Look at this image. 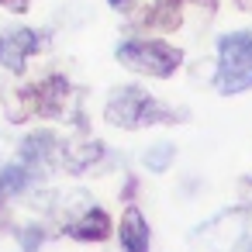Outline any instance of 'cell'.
Instances as JSON below:
<instances>
[{
    "label": "cell",
    "instance_id": "1",
    "mask_svg": "<svg viewBox=\"0 0 252 252\" xmlns=\"http://www.w3.org/2000/svg\"><path fill=\"white\" fill-rule=\"evenodd\" d=\"M73 104V83L63 73H49L38 83L7 90L4 97V114L7 121L21 125L28 118H66Z\"/></svg>",
    "mask_w": 252,
    "mask_h": 252
},
{
    "label": "cell",
    "instance_id": "2",
    "mask_svg": "<svg viewBox=\"0 0 252 252\" xmlns=\"http://www.w3.org/2000/svg\"><path fill=\"white\" fill-rule=\"evenodd\" d=\"M183 111L162 104L159 97H152L149 90L128 83V87H114L107 104H104V121L111 128H125V131H138V128H152V125H180Z\"/></svg>",
    "mask_w": 252,
    "mask_h": 252
},
{
    "label": "cell",
    "instance_id": "3",
    "mask_svg": "<svg viewBox=\"0 0 252 252\" xmlns=\"http://www.w3.org/2000/svg\"><path fill=\"white\" fill-rule=\"evenodd\" d=\"M214 90L221 97H235L252 90V32H228L218 38V63H214Z\"/></svg>",
    "mask_w": 252,
    "mask_h": 252
},
{
    "label": "cell",
    "instance_id": "4",
    "mask_svg": "<svg viewBox=\"0 0 252 252\" xmlns=\"http://www.w3.org/2000/svg\"><path fill=\"white\" fill-rule=\"evenodd\" d=\"M114 59L125 69L142 73V76H156V80H169L183 66V52L162 38H125V42H118Z\"/></svg>",
    "mask_w": 252,
    "mask_h": 252
},
{
    "label": "cell",
    "instance_id": "5",
    "mask_svg": "<svg viewBox=\"0 0 252 252\" xmlns=\"http://www.w3.org/2000/svg\"><path fill=\"white\" fill-rule=\"evenodd\" d=\"M245 235H249V211L231 204L190 231V249L193 252H235Z\"/></svg>",
    "mask_w": 252,
    "mask_h": 252
},
{
    "label": "cell",
    "instance_id": "6",
    "mask_svg": "<svg viewBox=\"0 0 252 252\" xmlns=\"http://www.w3.org/2000/svg\"><path fill=\"white\" fill-rule=\"evenodd\" d=\"M49 49V32L38 28H7L0 32V66L21 76L28 69V59Z\"/></svg>",
    "mask_w": 252,
    "mask_h": 252
},
{
    "label": "cell",
    "instance_id": "7",
    "mask_svg": "<svg viewBox=\"0 0 252 252\" xmlns=\"http://www.w3.org/2000/svg\"><path fill=\"white\" fill-rule=\"evenodd\" d=\"M21 162L35 173V180H45L52 169H59V156H63V138L52 128H35L21 138L18 145Z\"/></svg>",
    "mask_w": 252,
    "mask_h": 252
},
{
    "label": "cell",
    "instance_id": "8",
    "mask_svg": "<svg viewBox=\"0 0 252 252\" xmlns=\"http://www.w3.org/2000/svg\"><path fill=\"white\" fill-rule=\"evenodd\" d=\"M104 156H107V152H104V142H97V138H80V142H66V138H63L59 166L69 169L73 176H83V173H90Z\"/></svg>",
    "mask_w": 252,
    "mask_h": 252
},
{
    "label": "cell",
    "instance_id": "9",
    "mask_svg": "<svg viewBox=\"0 0 252 252\" xmlns=\"http://www.w3.org/2000/svg\"><path fill=\"white\" fill-rule=\"evenodd\" d=\"M118 242H121V252H149V245H152V228H149L142 207H135V204L125 207L121 224H118Z\"/></svg>",
    "mask_w": 252,
    "mask_h": 252
},
{
    "label": "cell",
    "instance_id": "10",
    "mask_svg": "<svg viewBox=\"0 0 252 252\" xmlns=\"http://www.w3.org/2000/svg\"><path fill=\"white\" fill-rule=\"evenodd\" d=\"M63 228H66V235H69L73 242H104V238L111 235V214H107L104 207L90 204L80 218L66 221Z\"/></svg>",
    "mask_w": 252,
    "mask_h": 252
},
{
    "label": "cell",
    "instance_id": "11",
    "mask_svg": "<svg viewBox=\"0 0 252 252\" xmlns=\"http://www.w3.org/2000/svg\"><path fill=\"white\" fill-rule=\"evenodd\" d=\"M45 245L42 224H18L14 231H0V252H38Z\"/></svg>",
    "mask_w": 252,
    "mask_h": 252
},
{
    "label": "cell",
    "instance_id": "12",
    "mask_svg": "<svg viewBox=\"0 0 252 252\" xmlns=\"http://www.w3.org/2000/svg\"><path fill=\"white\" fill-rule=\"evenodd\" d=\"M173 162H176V145H173V142H152V145L142 152V166H145L149 173H166Z\"/></svg>",
    "mask_w": 252,
    "mask_h": 252
},
{
    "label": "cell",
    "instance_id": "13",
    "mask_svg": "<svg viewBox=\"0 0 252 252\" xmlns=\"http://www.w3.org/2000/svg\"><path fill=\"white\" fill-rule=\"evenodd\" d=\"M32 4H35V0H0V7L11 11V14H28Z\"/></svg>",
    "mask_w": 252,
    "mask_h": 252
},
{
    "label": "cell",
    "instance_id": "14",
    "mask_svg": "<svg viewBox=\"0 0 252 252\" xmlns=\"http://www.w3.org/2000/svg\"><path fill=\"white\" fill-rule=\"evenodd\" d=\"M107 4H111L114 11H128V7L135 4V0H107Z\"/></svg>",
    "mask_w": 252,
    "mask_h": 252
},
{
    "label": "cell",
    "instance_id": "15",
    "mask_svg": "<svg viewBox=\"0 0 252 252\" xmlns=\"http://www.w3.org/2000/svg\"><path fill=\"white\" fill-rule=\"evenodd\" d=\"M7 200H11V193L0 187V218H4V211H7Z\"/></svg>",
    "mask_w": 252,
    "mask_h": 252
},
{
    "label": "cell",
    "instance_id": "16",
    "mask_svg": "<svg viewBox=\"0 0 252 252\" xmlns=\"http://www.w3.org/2000/svg\"><path fill=\"white\" fill-rule=\"evenodd\" d=\"M235 7L245 11V14H252V0H235Z\"/></svg>",
    "mask_w": 252,
    "mask_h": 252
},
{
    "label": "cell",
    "instance_id": "17",
    "mask_svg": "<svg viewBox=\"0 0 252 252\" xmlns=\"http://www.w3.org/2000/svg\"><path fill=\"white\" fill-rule=\"evenodd\" d=\"M238 249H242V252H252V235H245V238H242V245H238Z\"/></svg>",
    "mask_w": 252,
    "mask_h": 252
}]
</instances>
